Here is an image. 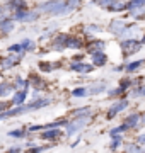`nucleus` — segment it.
Segmentation results:
<instances>
[{
  "mask_svg": "<svg viewBox=\"0 0 145 153\" xmlns=\"http://www.w3.org/2000/svg\"><path fill=\"white\" fill-rule=\"evenodd\" d=\"M17 61H19V56L5 58V60H2V66H4V68H10V66H14V63H17Z\"/></svg>",
  "mask_w": 145,
  "mask_h": 153,
  "instance_id": "obj_18",
  "label": "nucleus"
},
{
  "mask_svg": "<svg viewBox=\"0 0 145 153\" xmlns=\"http://www.w3.org/2000/svg\"><path fill=\"white\" fill-rule=\"evenodd\" d=\"M5 107H7V104H0V112H2V111H5Z\"/></svg>",
  "mask_w": 145,
  "mask_h": 153,
  "instance_id": "obj_37",
  "label": "nucleus"
},
{
  "mask_svg": "<svg viewBox=\"0 0 145 153\" xmlns=\"http://www.w3.org/2000/svg\"><path fill=\"white\" fill-rule=\"evenodd\" d=\"M50 100L48 99H39V100H34L31 104L28 105H19L16 109L12 111H5V112H0V119H4V117H10V116H16V114H22V112H29V111H34V109H39V107H45Z\"/></svg>",
  "mask_w": 145,
  "mask_h": 153,
  "instance_id": "obj_1",
  "label": "nucleus"
},
{
  "mask_svg": "<svg viewBox=\"0 0 145 153\" xmlns=\"http://www.w3.org/2000/svg\"><path fill=\"white\" fill-rule=\"evenodd\" d=\"M104 87H106L104 83H97V85H92V87H90V94H99L101 90H104Z\"/></svg>",
  "mask_w": 145,
  "mask_h": 153,
  "instance_id": "obj_21",
  "label": "nucleus"
},
{
  "mask_svg": "<svg viewBox=\"0 0 145 153\" xmlns=\"http://www.w3.org/2000/svg\"><path fill=\"white\" fill-rule=\"evenodd\" d=\"M12 90V87L10 85H9V83H0V95H2V97H4V95H9V92H10Z\"/></svg>",
  "mask_w": 145,
  "mask_h": 153,
  "instance_id": "obj_20",
  "label": "nucleus"
},
{
  "mask_svg": "<svg viewBox=\"0 0 145 153\" xmlns=\"http://www.w3.org/2000/svg\"><path fill=\"white\" fill-rule=\"evenodd\" d=\"M72 70L75 71H82V73H87V71L92 70V65H87V63H73Z\"/></svg>",
  "mask_w": 145,
  "mask_h": 153,
  "instance_id": "obj_11",
  "label": "nucleus"
},
{
  "mask_svg": "<svg viewBox=\"0 0 145 153\" xmlns=\"http://www.w3.org/2000/svg\"><path fill=\"white\" fill-rule=\"evenodd\" d=\"M138 119H140V116H138V114L130 116L128 119H126V123H125V128H126V129H128V128H133L135 124H138Z\"/></svg>",
  "mask_w": 145,
  "mask_h": 153,
  "instance_id": "obj_16",
  "label": "nucleus"
},
{
  "mask_svg": "<svg viewBox=\"0 0 145 153\" xmlns=\"http://www.w3.org/2000/svg\"><path fill=\"white\" fill-rule=\"evenodd\" d=\"M138 143H145V134H144V136H140V138H138Z\"/></svg>",
  "mask_w": 145,
  "mask_h": 153,
  "instance_id": "obj_36",
  "label": "nucleus"
},
{
  "mask_svg": "<svg viewBox=\"0 0 145 153\" xmlns=\"http://www.w3.org/2000/svg\"><path fill=\"white\" fill-rule=\"evenodd\" d=\"M48 146H39V148H31L29 150V153H39V152H43V150H46Z\"/></svg>",
  "mask_w": 145,
  "mask_h": 153,
  "instance_id": "obj_32",
  "label": "nucleus"
},
{
  "mask_svg": "<svg viewBox=\"0 0 145 153\" xmlns=\"http://www.w3.org/2000/svg\"><path fill=\"white\" fill-rule=\"evenodd\" d=\"M7 153H19V148H14V150H10V152H7Z\"/></svg>",
  "mask_w": 145,
  "mask_h": 153,
  "instance_id": "obj_38",
  "label": "nucleus"
},
{
  "mask_svg": "<svg viewBox=\"0 0 145 153\" xmlns=\"http://www.w3.org/2000/svg\"><path fill=\"white\" fill-rule=\"evenodd\" d=\"M2 14H4V9H2V7H0V16H2Z\"/></svg>",
  "mask_w": 145,
  "mask_h": 153,
  "instance_id": "obj_39",
  "label": "nucleus"
},
{
  "mask_svg": "<svg viewBox=\"0 0 145 153\" xmlns=\"http://www.w3.org/2000/svg\"><path fill=\"white\" fill-rule=\"evenodd\" d=\"M130 83H132L130 80H123V82H121V87H123V88H126V87L130 85Z\"/></svg>",
  "mask_w": 145,
  "mask_h": 153,
  "instance_id": "obj_35",
  "label": "nucleus"
},
{
  "mask_svg": "<svg viewBox=\"0 0 145 153\" xmlns=\"http://www.w3.org/2000/svg\"><path fill=\"white\" fill-rule=\"evenodd\" d=\"M144 43H145V36H144Z\"/></svg>",
  "mask_w": 145,
  "mask_h": 153,
  "instance_id": "obj_40",
  "label": "nucleus"
},
{
  "mask_svg": "<svg viewBox=\"0 0 145 153\" xmlns=\"http://www.w3.org/2000/svg\"><path fill=\"white\" fill-rule=\"evenodd\" d=\"M104 49V41H90L89 46H87V51L89 53H96V51H102Z\"/></svg>",
  "mask_w": 145,
  "mask_h": 153,
  "instance_id": "obj_8",
  "label": "nucleus"
},
{
  "mask_svg": "<svg viewBox=\"0 0 145 153\" xmlns=\"http://www.w3.org/2000/svg\"><path fill=\"white\" fill-rule=\"evenodd\" d=\"M87 124V117H78L77 121H73V123H70L67 128V134L68 136H72V134H75V133L78 131V129H82L84 126Z\"/></svg>",
  "mask_w": 145,
  "mask_h": 153,
  "instance_id": "obj_4",
  "label": "nucleus"
},
{
  "mask_svg": "<svg viewBox=\"0 0 145 153\" xmlns=\"http://www.w3.org/2000/svg\"><path fill=\"white\" fill-rule=\"evenodd\" d=\"M126 27H128V24L125 21H113L111 26H109V31L113 34H116V36H123L125 31H126Z\"/></svg>",
  "mask_w": 145,
  "mask_h": 153,
  "instance_id": "obj_5",
  "label": "nucleus"
},
{
  "mask_svg": "<svg viewBox=\"0 0 145 153\" xmlns=\"http://www.w3.org/2000/svg\"><path fill=\"white\" fill-rule=\"evenodd\" d=\"M24 134H26V133H24L22 129H16V131L9 133V136H14V138H24Z\"/></svg>",
  "mask_w": 145,
  "mask_h": 153,
  "instance_id": "obj_26",
  "label": "nucleus"
},
{
  "mask_svg": "<svg viewBox=\"0 0 145 153\" xmlns=\"http://www.w3.org/2000/svg\"><path fill=\"white\" fill-rule=\"evenodd\" d=\"M22 51H24L22 44H14V46L9 48V53H22Z\"/></svg>",
  "mask_w": 145,
  "mask_h": 153,
  "instance_id": "obj_23",
  "label": "nucleus"
},
{
  "mask_svg": "<svg viewBox=\"0 0 145 153\" xmlns=\"http://www.w3.org/2000/svg\"><path fill=\"white\" fill-rule=\"evenodd\" d=\"M121 48L126 55H133V53H137L142 48V43H138L137 39H125L121 43Z\"/></svg>",
  "mask_w": 145,
  "mask_h": 153,
  "instance_id": "obj_2",
  "label": "nucleus"
},
{
  "mask_svg": "<svg viewBox=\"0 0 145 153\" xmlns=\"http://www.w3.org/2000/svg\"><path fill=\"white\" fill-rule=\"evenodd\" d=\"M80 46H82V41H80V39L70 38V36H68V39H67V48H80Z\"/></svg>",
  "mask_w": 145,
  "mask_h": 153,
  "instance_id": "obj_17",
  "label": "nucleus"
},
{
  "mask_svg": "<svg viewBox=\"0 0 145 153\" xmlns=\"http://www.w3.org/2000/svg\"><path fill=\"white\" fill-rule=\"evenodd\" d=\"M92 61H94V65L102 66L106 63V55L102 51H96V53H92Z\"/></svg>",
  "mask_w": 145,
  "mask_h": 153,
  "instance_id": "obj_9",
  "label": "nucleus"
},
{
  "mask_svg": "<svg viewBox=\"0 0 145 153\" xmlns=\"http://www.w3.org/2000/svg\"><path fill=\"white\" fill-rule=\"evenodd\" d=\"M123 90H125L123 87H120V88H114V90H111V92H109V95H111V97H114V95H120V94H121Z\"/></svg>",
  "mask_w": 145,
  "mask_h": 153,
  "instance_id": "obj_31",
  "label": "nucleus"
},
{
  "mask_svg": "<svg viewBox=\"0 0 145 153\" xmlns=\"http://www.w3.org/2000/svg\"><path fill=\"white\" fill-rule=\"evenodd\" d=\"M128 153H140V148L138 146H135V145H128Z\"/></svg>",
  "mask_w": 145,
  "mask_h": 153,
  "instance_id": "obj_30",
  "label": "nucleus"
},
{
  "mask_svg": "<svg viewBox=\"0 0 145 153\" xmlns=\"http://www.w3.org/2000/svg\"><path fill=\"white\" fill-rule=\"evenodd\" d=\"M145 63V60H138V61H133V63H130L128 66H126V71H133L137 70V68H140V66Z\"/></svg>",
  "mask_w": 145,
  "mask_h": 153,
  "instance_id": "obj_19",
  "label": "nucleus"
},
{
  "mask_svg": "<svg viewBox=\"0 0 145 153\" xmlns=\"http://www.w3.org/2000/svg\"><path fill=\"white\" fill-rule=\"evenodd\" d=\"M126 105H128V102H126V100H120V102H116V104H114L111 109H109V112H108V117H109V119H111V117H114V116H116L120 111L125 109Z\"/></svg>",
  "mask_w": 145,
  "mask_h": 153,
  "instance_id": "obj_7",
  "label": "nucleus"
},
{
  "mask_svg": "<svg viewBox=\"0 0 145 153\" xmlns=\"http://www.w3.org/2000/svg\"><path fill=\"white\" fill-rule=\"evenodd\" d=\"M28 82H24V80H17V87H26Z\"/></svg>",
  "mask_w": 145,
  "mask_h": 153,
  "instance_id": "obj_34",
  "label": "nucleus"
},
{
  "mask_svg": "<svg viewBox=\"0 0 145 153\" xmlns=\"http://www.w3.org/2000/svg\"><path fill=\"white\" fill-rule=\"evenodd\" d=\"M39 68H41L43 71H50V70H53V65H51V63H41Z\"/></svg>",
  "mask_w": 145,
  "mask_h": 153,
  "instance_id": "obj_28",
  "label": "nucleus"
},
{
  "mask_svg": "<svg viewBox=\"0 0 145 153\" xmlns=\"http://www.w3.org/2000/svg\"><path fill=\"white\" fill-rule=\"evenodd\" d=\"M130 14H132L135 19H142V17L145 16V10H144V9H137V10H132Z\"/></svg>",
  "mask_w": 145,
  "mask_h": 153,
  "instance_id": "obj_24",
  "label": "nucleus"
},
{
  "mask_svg": "<svg viewBox=\"0 0 145 153\" xmlns=\"http://www.w3.org/2000/svg\"><path fill=\"white\" fill-rule=\"evenodd\" d=\"M73 95H75V97H84V95H85V94H87V90H85V88H82V87H80V88H75V90H73Z\"/></svg>",
  "mask_w": 145,
  "mask_h": 153,
  "instance_id": "obj_27",
  "label": "nucleus"
},
{
  "mask_svg": "<svg viewBox=\"0 0 145 153\" xmlns=\"http://www.w3.org/2000/svg\"><path fill=\"white\" fill-rule=\"evenodd\" d=\"M113 2H114V0H94V4H97L99 7H106V9L111 5Z\"/></svg>",
  "mask_w": 145,
  "mask_h": 153,
  "instance_id": "obj_22",
  "label": "nucleus"
},
{
  "mask_svg": "<svg viewBox=\"0 0 145 153\" xmlns=\"http://www.w3.org/2000/svg\"><path fill=\"white\" fill-rule=\"evenodd\" d=\"M26 90H21V92H17L16 95H14V99H12V104H16V105H21L26 100Z\"/></svg>",
  "mask_w": 145,
  "mask_h": 153,
  "instance_id": "obj_14",
  "label": "nucleus"
},
{
  "mask_svg": "<svg viewBox=\"0 0 145 153\" xmlns=\"http://www.w3.org/2000/svg\"><path fill=\"white\" fill-rule=\"evenodd\" d=\"M9 7H10L12 10H24L26 9V2L24 0H10Z\"/></svg>",
  "mask_w": 145,
  "mask_h": 153,
  "instance_id": "obj_12",
  "label": "nucleus"
},
{
  "mask_svg": "<svg viewBox=\"0 0 145 153\" xmlns=\"http://www.w3.org/2000/svg\"><path fill=\"white\" fill-rule=\"evenodd\" d=\"M21 44H22L24 51H26V49H33V48H34V43L31 41V39H24V41H22Z\"/></svg>",
  "mask_w": 145,
  "mask_h": 153,
  "instance_id": "obj_25",
  "label": "nucleus"
},
{
  "mask_svg": "<svg viewBox=\"0 0 145 153\" xmlns=\"http://www.w3.org/2000/svg\"><path fill=\"white\" fill-rule=\"evenodd\" d=\"M126 9H128V4L125 0H114L111 5L108 7L109 12H121V10H126Z\"/></svg>",
  "mask_w": 145,
  "mask_h": 153,
  "instance_id": "obj_6",
  "label": "nucleus"
},
{
  "mask_svg": "<svg viewBox=\"0 0 145 153\" xmlns=\"http://www.w3.org/2000/svg\"><path fill=\"white\" fill-rule=\"evenodd\" d=\"M16 19L17 21H22V22H31V21H36L38 19V12L34 10H17L16 12Z\"/></svg>",
  "mask_w": 145,
  "mask_h": 153,
  "instance_id": "obj_3",
  "label": "nucleus"
},
{
  "mask_svg": "<svg viewBox=\"0 0 145 153\" xmlns=\"http://www.w3.org/2000/svg\"><path fill=\"white\" fill-rule=\"evenodd\" d=\"M145 7V0H130L128 2V9L126 10H137V9H144Z\"/></svg>",
  "mask_w": 145,
  "mask_h": 153,
  "instance_id": "obj_10",
  "label": "nucleus"
},
{
  "mask_svg": "<svg viewBox=\"0 0 145 153\" xmlns=\"http://www.w3.org/2000/svg\"><path fill=\"white\" fill-rule=\"evenodd\" d=\"M60 133L61 131H58V129H48L46 133L41 134V138H45V140H55V138L60 136Z\"/></svg>",
  "mask_w": 145,
  "mask_h": 153,
  "instance_id": "obj_15",
  "label": "nucleus"
},
{
  "mask_svg": "<svg viewBox=\"0 0 145 153\" xmlns=\"http://www.w3.org/2000/svg\"><path fill=\"white\" fill-rule=\"evenodd\" d=\"M14 29V24H12V21H9V19H5V21L0 22V31L4 34H9Z\"/></svg>",
  "mask_w": 145,
  "mask_h": 153,
  "instance_id": "obj_13",
  "label": "nucleus"
},
{
  "mask_svg": "<svg viewBox=\"0 0 145 153\" xmlns=\"http://www.w3.org/2000/svg\"><path fill=\"white\" fill-rule=\"evenodd\" d=\"M133 95H135V97H145V87L137 88V90L133 92Z\"/></svg>",
  "mask_w": 145,
  "mask_h": 153,
  "instance_id": "obj_29",
  "label": "nucleus"
},
{
  "mask_svg": "<svg viewBox=\"0 0 145 153\" xmlns=\"http://www.w3.org/2000/svg\"><path fill=\"white\" fill-rule=\"evenodd\" d=\"M118 145H120V136H118V138H114V141H113L111 148H118Z\"/></svg>",
  "mask_w": 145,
  "mask_h": 153,
  "instance_id": "obj_33",
  "label": "nucleus"
}]
</instances>
